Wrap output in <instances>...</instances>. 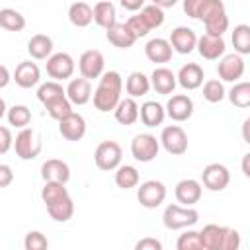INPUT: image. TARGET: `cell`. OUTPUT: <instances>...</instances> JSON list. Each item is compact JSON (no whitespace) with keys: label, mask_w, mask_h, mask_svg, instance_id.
<instances>
[{"label":"cell","mask_w":250,"mask_h":250,"mask_svg":"<svg viewBox=\"0 0 250 250\" xmlns=\"http://www.w3.org/2000/svg\"><path fill=\"white\" fill-rule=\"evenodd\" d=\"M41 199L47 207V213L57 223H66L74 215V201L66 189V184L45 182L41 188Z\"/></svg>","instance_id":"1"},{"label":"cell","mask_w":250,"mask_h":250,"mask_svg":"<svg viewBox=\"0 0 250 250\" xmlns=\"http://www.w3.org/2000/svg\"><path fill=\"white\" fill-rule=\"evenodd\" d=\"M98 88L94 90V107L102 113L113 111L117 104L121 102V92H123V78L117 70H105L98 78Z\"/></svg>","instance_id":"2"},{"label":"cell","mask_w":250,"mask_h":250,"mask_svg":"<svg viewBox=\"0 0 250 250\" xmlns=\"http://www.w3.org/2000/svg\"><path fill=\"white\" fill-rule=\"evenodd\" d=\"M203 250H238L240 248V234L236 229L223 227V225H205L201 230Z\"/></svg>","instance_id":"3"},{"label":"cell","mask_w":250,"mask_h":250,"mask_svg":"<svg viewBox=\"0 0 250 250\" xmlns=\"http://www.w3.org/2000/svg\"><path fill=\"white\" fill-rule=\"evenodd\" d=\"M199 221V213L193 207L188 205H168L162 213V225L168 230H182V229H189Z\"/></svg>","instance_id":"4"},{"label":"cell","mask_w":250,"mask_h":250,"mask_svg":"<svg viewBox=\"0 0 250 250\" xmlns=\"http://www.w3.org/2000/svg\"><path fill=\"white\" fill-rule=\"evenodd\" d=\"M14 148H16V156L20 160H33L39 156V152L43 148V139L35 129L23 127L14 139Z\"/></svg>","instance_id":"5"},{"label":"cell","mask_w":250,"mask_h":250,"mask_svg":"<svg viewBox=\"0 0 250 250\" xmlns=\"http://www.w3.org/2000/svg\"><path fill=\"white\" fill-rule=\"evenodd\" d=\"M123 150L115 141H102L94 150V162L104 172H113L121 166Z\"/></svg>","instance_id":"6"},{"label":"cell","mask_w":250,"mask_h":250,"mask_svg":"<svg viewBox=\"0 0 250 250\" xmlns=\"http://www.w3.org/2000/svg\"><path fill=\"white\" fill-rule=\"evenodd\" d=\"M160 139L152 133H139L131 141V154L137 162H152L160 152Z\"/></svg>","instance_id":"7"},{"label":"cell","mask_w":250,"mask_h":250,"mask_svg":"<svg viewBox=\"0 0 250 250\" xmlns=\"http://www.w3.org/2000/svg\"><path fill=\"white\" fill-rule=\"evenodd\" d=\"M158 139L162 148L172 156H182L188 152V135L180 125H166Z\"/></svg>","instance_id":"8"},{"label":"cell","mask_w":250,"mask_h":250,"mask_svg":"<svg viewBox=\"0 0 250 250\" xmlns=\"http://www.w3.org/2000/svg\"><path fill=\"white\" fill-rule=\"evenodd\" d=\"M166 186L160 180H146L137 188V199L146 209H156L166 199Z\"/></svg>","instance_id":"9"},{"label":"cell","mask_w":250,"mask_h":250,"mask_svg":"<svg viewBox=\"0 0 250 250\" xmlns=\"http://www.w3.org/2000/svg\"><path fill=\"white\" fill-rule=\"evenodd\" d=\"M74 68H76V62H74V59L68 55V53H53L49 59H47V62H45V70H47V74L53 78V80H59V82H62V80H68L72 74H74Z\"/></svg>","instance_id":"10"},{"label":"cell","mask_w":250,"mask_h":250,"mask_svg":"<svg viewBox=\"0 0 250 250\" xmlns=\"http://www.w3.org/2000/svg\"><path fill=\"white\" fill-rule=\"evenodd\" d=\"M201 184L209 191H223L230 184V172L221 162H211L201 172Z\"/></svg>","instance_id":"11"},{"label":"cell","mask_w":250,"mask_h":250,"mask_svg":"<svg viewBox=\"0 0 250 250\" xmlns=\"http://www.w3.org/2000/svg\"><path fill=\"white\" fill-rule=\"evenodd\" d=\"M105 59H104V53L98 51V49H88L80 55L78 59V70H80V76L88 78V80H94V78H100L105 70Z\"/></svg>","instance_id":"12"},{"label":"cell","mask_w":250,"mask_h":250,"mask_svg":"<svg viewBox=\"0 0 250 250\" xmlns=\"http://www.w3.org/2000/svg\"><path fill=\"white\" fill-rule=\"evenodd\" d=\"M244 59L242 55L238 53H229V55H223L219 59V64H217V74L223 82H238L244 74Z\"/></svg>","instance_id":"13"},{"label":"cell","mask_w":250,"mask_h":250,"mask_svg":"<svg viewBox=\"0 0 250 250\" xmlns=\"http://www.w3.org/2000/svg\"><path fill=\"white\" fill-rule=\"evenodd\" d=\"M164 107H166V115L176 123L188 121L193 115V100L188 94H172Z\"/></svg>","instance_id":"14"},{"label":"cell","mask_w":250,"mask_h":250,"mask_svg":"<svg viewBox=\"0 0 250 250\" xmlns=\"http://www.w3.org/2000/svg\"><path fill=\"white\" fill-rule=\"evenodd\" d=\"M197 35L191 27L188 25H178L172 29L170 33V43H172V49L174 53H180V55H189L193 49H197Z\"/></svg>","instance_id":"15"},{"label":"cell","mask_w":250,"mask_h":250,"mask_svg":"<svg viewBox=\"0 0 250 250\" xmlns=\"http://www.w3.org/2000/svg\"><path fill=\"white\" fill-rule=\"evenodd\" d=\"M201 193H203L201 182L199 180H193V178L180 180L176 184V189H174V195H176L178 203L180 205H188V207H193L201 199Z\"/></svg>","instance_id":"16"},{"label":"cell","mask_w":250,"mask_h":250,"mask_svg":"<svg viewBox=\"0 0 250 250\" xmlns=\"http://www.w3.org/2000/svg\"><path fill=\"white\" fill-rule=\"evenodd\" d=\"M227 51V43L221 35L203 33L197 39V53L207 61H219Z\"/></svg>","instance_id":"17"},{"label":"cell","mask_w":250,"mask_h":250,"mask_svg":"<svg viewBox=\"0 0 250 250\" xmlns=\"http://www.w3.org/2000/svg\"><path fill=\"white\" fill-rule=\"evenodd\" d=\"M172 43L164 37H152L146 41L145 45V55L150 62H156V64H164V62H170L172 61Z\"/></svg>","instance_id":"18"},{"label":"cell","mask_w":250,"mask_h":250,"mask_svg":"<svg viewBox=\"0 0 250 250\" xmlns=\"http://www.w3.org/2000/svg\"><path fill=\"white\" fill-rule=\"evenodd\" d=\"M150 86L156 94H162V96H172L176 86H178V76L166 68V66H156L150 74Z\"/></svg>","instance_id":"19"},{"label":"cell","mask_w":250,"mask_h":250,"mask_svg":"<svg viewBox=\"0 0 250 250\" xmlns=\"http://www.w3.org/2000/svg\"><path fill=\"white\" fill-rule=\"evenodd\" d=\"M59 133H61L66 141L76 143V141H80V139L86 135V119H84L80 113L72 111L70 115H66L64 119L59 121Z\"/></svg>","instance_id":"20"},{"label":"cell","mask_w":250,"mask_h":250,"mask_svg":"<svg viewBox=\"0 0 250 250\" xmlns=\"http://www.w3.org/2000/svg\"><path fill=\"white\" fill-rule=\"evenodd\" d=\"M12 78H14V82H16L20 88L29 90V88H33V86L39 84V80H41V70H39V66H37L35 62H31V61H21V62L16 66Z\"/></svg>","instance_id":"21"},{"label":"cell","mask_w":250,"mask_h":250,"mask_svg":"<svg viewBox=\"0 0 250 250\" xmlns=\"http://www.w3.org/2000/svg\"><path fill=\"white\" fill-rule=\"evenodd\" d=\"M41 178L43 182H61L66 184L70 180V166L64 160L49 158L41 164Z\"/></svg>","instance_id":"22"},{"label":"cell","mask_w":250,"mask_h":250,"mask_svg":"<svg viewBox=\"0 0 250 250\" xmlns=\"http://www.w3.org/2000/svg\"><path fill=\"white\" fill-rule=\"evenodd\" d=\"M178 84L184 88V90H197L203 86V68L197 64V62H188L184 64L180 70H178Z\"/></svg>","instance_id":"23"},{"label":"cell","mask_w":250,"mask_h":250,"mask_svg":"<svg viewBox=\"0 0 250 250\" xmlns=\"http://www.w3.org/2000/svg\"><path fill=\"white\" fill-rule=\"evenodd\" d=\"M66 96L72 102V105H86L92 100V84L88 78L80 76V78H72L66 86Z\"/></svg>","instance_id":"24"},{"label":"cell","mask_w":250,"mask_h":250,"mask_svg":"<svg viewBox=\"0 0 250 250\" xmlns=\"http://www.w3.org/2000/svg\"><path fill=\"white\" fill-rule=\"evenodd\" d=\"M105 37L117 49H131L135 45V41H137V37L127 27V23H119V21L105 29Z\"/></svg>","instance_id":"25"},{"label":"cell","mask_w":250,"mask_h":250,"mask_svg":"<svg viewBox=\"0 0 250 250\" xmlns=\"http://www.w3.org/2000/svg\"><path fill=\"white\" fill-rule=\"evenodd\" d=\"M115 121L121 125H133L141 119V107L135 102V98H121V102L117 104V107L113 109Z\"/></svg>","instance_id":"26"},{"label":"cell","mask_w":250,"mask_h":250,"mask_svg":"<svg viewBox=\"0 0 250 250\" xmlns=\"http://www.w3.org/2000/svg\"><path fill=\"white\" fill-rule=\"evenodd\" d=\"M27 53L35 61H47L53 55V39L45 33H35L27 41Z\"/></svg>","instance_id":"27"},{"label":"cell","mask_w":250,"mask_h":250,"mask_svg":"<svg viewBox=\"0 0 250 250\" xmlns=\"http://www.w3.org/2000/svg\"><path fill=\"white\" fill-rule=\"evenodd\" d=\"M164 119H166V107L162 104L148 100L141 105V121L145 127H158L164 123Z\"/></svg>","instance_id":"28"},{"label":"cell","mask_w":250,"mask_h":250,"mask_svg":"<svg viewBox=\"0 0 250 250\" xmlns=\"http://www.w3.org/2000/svg\"><path fill=\"white\" fill-rule=\"evenodd\" d=\"M68 21L74 27H88L94 21V8L88 2H72L68 8Z\"/></svg>","instance_id":"29"},{"label":"cell","mask_w":250,"mask_h":250,"mask_svg":"<svg viewBox=\"0 0 250 250\" xmlns=\"http://www.w3.org/2000/svg\"><path fill=\"white\" fill-rule=\"evenodd\" d=\"M150 88H152V86H150V76H146V74L141 72V70L131 72V74L127 76V80H125V92H127L131 98H141V96L148 94Z\"/></svg>","instance_id":"30"},{"label":"cell","mask_w":250,"mask_h":250,"mask_svg":"<svg viewBox=\"0 0 250 250\" xmlns=\"http://www.w3.org/2000/svg\"><path fill=\"white\" fill-rule=\"evenodd\" d=\"M94 21L104 29L117 23V12H115V6L111 0H100L94 6Z\"/></svg>","instance_id":"31"},{"label":"cell","mask_w":250,"mask_h":250,"mask_svg":"<svg viewBox=\"0 0 250 250\" xmlns=\"http://www.w3.org/2000/svg\"><path fill=\"white\" fill-rule=\"evenodd\" d=\"M139 182H141V176H139V170L135 166L121 164L115 170V186L121 189H133L139 186Z\"/></svg>","instance_id":"32"},{"label":"cell","mask_w":250,"mask_h":250,"mask_svg":"<svg viewBox=\"0 0 250 250\" xmlns=\"http://www.w3.org/2000/svg\"><path fill=\"white\" fill-rule=\"evenodd\" d=\"M230 41H232L234 53H238V55H250V25L248 23L234 25V29L230 33Z\"/></svg>","instance_id":"33"},{"label":"cell","mask_w":250,"mask_h":250,"mask_svg":"<svg viewBox=\"0 0 250 250\" xmlns=\"http://www.w3.org/2000/svg\"><path fill=\"white\" fill-rule=\"evenodd\" d=\"M227 98L234 107H240V109L250 107V82H240V80L234 82L232 88L227 92Z\"/></svg>","instance_id":"34"},{"label":"cell","mask_w":250,"mask_h":250,"mask_svg":"<svg viewBox=\"0 0 250 250\" xmlns=\"http://www.w3.org/2000/svg\"><path fill=\"white\" fill-rule=\"evenodd\" d=\"M6 121L16 129H23L31 123V109L23 104H16L6 111Z\"/></svg>","instance_id":"35"},{"label":"cell","mask_w":250,"mask_h":250,"mask_svg":"<svg viewBox=\"0 0 250 250\" xmlns=\"http://www.w3.org/2000/svg\"><path fill=\"white\" fill-rule=\"evenodd\" d=\"M0 25L6 31H21L25 27V18L21 12L14 8H2L0 10Z\"/></svg>","instance_id":"36"},{"label":"cell","mask_w":250,"mask_h":250,"mask_svg":"<svg viewBox=\"0 0 250 250\" xmlns=\"http://www.w3.org/2000/svg\"><path fill=\"white\" fill-rule=\"evenodd\" d=\"M45 109H47V113H49L55 121H61V119H64L66 115L72 113V102H70L68 96L64 94V96H59V98L47 102V104H45Z\"/></svg>","instance_id":"37"},{"label":"cell","mask_w":250,"mask_h":250,"mask_svg":"<svg viewBox=\"0 0 250 250\" xmlns=\"http://www.w3.org/2000/svg\"><path fill=\"white\" fill-rule=\"evenodd\" d=\"M201 92H203L205 102H209V104H219V102H223L227 98V90L223 86V80H217V78L205 80Z\"/></svg>","instance_id":"38"},{"label":"cell","mask_w":250,"mask_h":250,"mask_svg":"<svg viewBox=\"0 0 250 250\" xmlns=\"http://www.w3.org/2000/svg\"><path fill=\"white\" fill-rule=\"evenodd\" d=\"M66 94V88H62V84L59 80H49V82H43L39 88H37V100L45 105L47 102L59 98V96H64Z\"/></svg>","instance_id":"39"},{"label":"cell","mask_w":250,"mask_h":250,"mask_svg":"<svg viewBox=\"0 0 250 250\" xmlns=\"http://www.w3.org/2000/svg\"><path fill=\"white\" fill-rule=\"evenodd\" d=\"M223 14H227L223 0H203V4L197 10V18L195 20H199V21L205 23V21L217 18V16H223Z\"/></svg>","instance_id":"40"},{"label":"cell","mask_w":250,"mask_h":250,"mask_svg":"<svg viewBox=\"0 0 250 250\" xmlns=\"http://www.w3.org/2000/svg\"><path fill=\"white\" fill-rule=\"evenodd\" d=\"M141 18L146 21V25L150 29H156L164 23V8L156 6V4H148V6H143L141 8Z\"/></svg>","instance_id":"41"},{"label":"cell","mask_w":250,"mask_h":250,"mask_svg":"<svg viewBox=\"0 0 250 250\" xmlns=\"http://www.w3.org/2000/svg\"><path fill=\"white\" fill-rule=\"evenodd\" d=\"M176 248H178V250H203L201 234H199L197 230H191V229H188L186 232H182V234L178 236Z\"/></svg>","instance_id":"42"},{"label":"cell","mask_w":250,"mask_h":250,"mask_svg":"<svg viewBox=\"0 0 250 250\" xmlns=\"http://www.w3.org/2000/svg\"><path fill=\"white\" fill-rule=\"evenodd\" d=\"M23 248L25 250H45V248H49V240L41 230H29L23 238Z\"/></svg>","instance_id":"43"},{"label":"cell","mask_w":250,"mask_h":250,"mask_svg":"<svg viewBox=\"0 0 250 250\" xmlns=\"http://www.w3.org/2000/svg\"><path fill=\"white\" fill-rule=\"evenodd\" d=\"M203 25H205V33H211V35H221V37H223V33L229 29V16H227V14L217 16V18H213V20L205 21Z\"/></svg>","instance_id":"44"},{"label":"cell","mask_w":250,"mask_h":250,"mask_svg":"<svg viewBox=\"0 0 250 250\" xmlns=\"http://www.w3.org/2000/svg\"><path fill=\"white\" fill-rule=\"evenodd\" d=\"M127 27L133 31V35L137 37V39H141V37H145V35H148V31H150V27L146 25V21L141 18V14H135V16H131L127 21Z\"/></svg>","instance_id":"45"},{"label":"cell","mask_w":250,"mask_h":250,"mask_svg":"<svg viewBox=\"0 0 250 250\" xmlns=\"http://www.w3.org/2000/svg\"><path fill=\"white\" fill-rule=\"evenodd\" d=\"M12 146H14L12 131H10L6 125H2V127H0V154H6Z\"/></svg>","instance_id":"46"},{"label":"cell","mask_w":250,"mask_h":250,"mask_svg":"<svg viewBox=\"0 0 250 250\" xmlns=\"http://www.w3.org/2000/svg\"><path fill=\"white\" fill-rule=\"evenodd\" d=\"M137 250H162V242L152 236H145L135 244Z\"/></svg>","instance_id":"47"},{"label":"cell","mask_w":250,"mask_h":250,"mask_svg":"<svg viewBox=\"0 0 250 250\" xmlns=\"http://www.w3.org/2000/svg\"><path fill=\"white\" fill-rule=\"evenodd\" d=\"M203 4V0H182V8H184V14L188 18H197V10L199 6Z\"/></svg>","instance_id":"48"},{"label":"cell","mask_w":250,"mask_h":250,"mask_svg":"<svg viewBox=\"0 0 250 250\" xmlns=\"http://www.w3.org/2000/svg\"><path fill=\"white\" fill-rule=\"evenodd\" d=\"M14 180V172L8 164H0V188H8Z\"/></svg>","instance_id":"49"},{"label":"cell","mask_w":250,"mask_h":250,"mask_svg":"<svg viewBox=\"0 0 250 250\" xmlns=\"http://www.w3.org/2000/svg\"><path fill=\"white\" fill-rule=\"evenodd\" d=\"M121 8H125L127 12H139L145 6V0H119Z\"/></svg>","instance_id":"50"},{"label":"cell","mask_w":250,"mask_h":250,"mask_svg":"<svg viewBox=\"0 0 250 250\" xmlns=\"http://www.w3.org/2000/svg\"><path fill=\"white\" fill-rule=\"evenodd\" d=\"M240 168H242V174H244L246 178H250V152H246V154L242 156V160H240Z\"/></svg>","instance_id":"51"},{"label":"cell","mask_w":250,"mask_h":250,"mask_svg":"<svg viewBox=\"0 0 250 250\" xmlns=\"http://www.w3.org/2000/svg\"><path fill=\"white\" fill-rule=\"evenodd\" d=\"M240 133H242V139H244V143H248V145H250V115L244 119Z\"/></svg>","instance_id":"52"},{"label":"cell","mask_w":250,"mask_h":250,"mask_svg":"<svg viewBox=\"0 0 250 250\" xmlns=\"http://www.w3.org/2000/svg\"><path fill=\"white\" fill-rule=\"evenodd\" d=\"M0 72H2L0 88H6V86H8V82H10V70H8V66H6V64H2V66H0Z\"/></svg>","instance_id":"53"},{"label":"cell","mask_w":250,"mask_h":250,"mask_svg":"<svg viewBox=\"0 0 250 250\" xmlns=\"http://www.w3.org/2000/svg\"><path fill=\"white\" fill-rule=\"evenodd\" d=\"M152 4H156L160 8H172L178 4V0H152Z\"/></svg>","instance_id":"54"}]
</instances>
